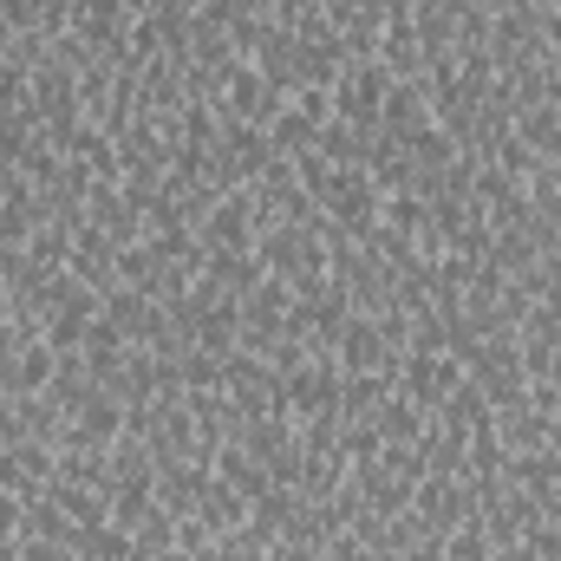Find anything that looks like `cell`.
I'll return each mask as SVG.
<instances>
[{
    "instance_id": "6da1fadb",
    "label": "cell",
    "mask_w": 561,
    "mask_h": 561,
    "mask_svg": "<svg viewBox=\"0 0 561 561\" xmlns=\"http://www.w3.org/2000/svg\"><path fill=\"white\" fill-rule=\"evenodd\" d=\"M255 236H262V209H255V190H249V183H242V190H222V196L196 216L203 255H242V249H255Z\"/></svg>"
},
{
    "instance_id": "7a4b0ae2",
    "label": "cell",
    "mask_w": 561,
    "mask_h": 561,
    "mask_svg": "<svg viewBox=\"0 0 561 561\" xmlns=\"http://www.w3.org/2000/svg\"><path fill=\"white\" fill-rule=\"evenodd\" d=\"M340 359L333 353H307L294 373H280V419L307 424L320 419V412H340Z\"/></svg>"
},
{
    "instance_id": "3957f363",
    "label": "cell",
    "mask_w": 561,
    "mask_h": 561,
    "mask_svg": "<svg viewBox=\"0 0 561 561\" xmlns=\"http://www.w3.org/2000/svg\"><path fill=\"white\" fill-rule=\"evenodd\" d=\"M386 92H392V72H386V59H346V66L333 72V118L379 131Z\"/></svg>"
},
{
    "instance_id": "277c9868",
    "label": "cell",
    "mask_w": 561,
    "mask_h": 561,
    "mask_svg": "<svg viewBox=\"0 0 561 561\" xmlns=\"http://www.w3.org/2000/svg\"><path fill=\"white\" fill-rule=\"evenodd\" d=\"M463 379H470V373H463V359H457V353H405V359H399V386H392V392H405L424 419H431V412H444V405H450V392H457Z\"/></svg>"
},
{
    "instance_id": "5b68a950",
    "label": "cell",
    "mask_w": 561,
    "mask_h": 561,
    "mask_svg": "<svg viewBox=\"0 0 561 561\" xmlns=\"http://www.w3.org/2000/svg\"><path fill=\"white\" fill-rule=\"evenodd\" d=\"M280 105L275 79L255 66V59H229L222 66V92H216V112L222 118H236V125H268Z\"/></svg>"
},
{
    "instance_id": "8992f818",
    "label": "cell",
    "mask_w": 561,
    "mask_h": 561,
    "mask_svg": "<svg viewBox=\"0 0 561 561\" xmlns=\"http://www.w3.org/2000/svg\"><path fill=\"white\" fill-rule=\"evenodd\" d=\"M412 516H419V529L431 536V542H444L463 516H477L470 477H437V470H424L419 490H412Z\"/></svg>"
},
{
    "instance_id": "52a82bcc",
    "label": "cell",
    "mask_w": 561,
    "mask_h": 561,
    "mask_svg": "<svg viewBox=\"0 0 561 561\" xmlns=\"http://www.w3.org/2000/svg\"><path fill=\"white\" fill-rule=\"evenodd\" d=\"M53 477H59V450L53 444H39V437H0V490L7 496L33 503V496L53 490Z\"/></svg>"
},
{
    "instance_id": "ba28073f",
    "label": "cell",
    "mask_w": 561,
    "mask_h": 561,
    "mask_svg": "<svg viewBox=\"0 0 561 561\" xmlns=\"http://www.w3.org/2000/svg\"><path fill=\"white\" fill-rule=\"evenodd\" d=\"M53 373H59V353L33 333V340H20V353L0 366V392H7V399H33V392L53 386Z\"/></svg>"
},
{
    "instance_id": "9c48e42d",
    "label": "cell",
    "mask_w": 561,
    "mask_h": 561,
    "mask_svg": "<svg viewBox=\"0 0 561 561\" xmlns=\"http://www.w3.org/2000/svg\"><path fill=\"white\" fill-rule=\"evenodd\" d=\"M424 125H437V105H431V92H424V79H392V92H386V112H379V131L386 138H412Z\"/></svg>"
},
{
    "instance_id": "30bf717a",
    "label": "cell",
    "mask_w": 561,
    "mask_h": 561,
    "mask_svg": "<svg viewBox=\"0 0 561 561\" xmlns=\"http://www.w3.org/2000/svg\"><path fill=\"white\" fill-rule=\"evenodd\" d=\"M249 510H255V503H249L236 483H222V477L209 470V483H203V503H196V523H203V529L222 542V536H236V529L249 523Z\"/></svg>"
},
{
    "instance_id": "8fae6325",
    "label": "cell",
    "mask_w": 561,
    "mask_h": 561,
    "mask_svg": "<svg viewBox=\"0 0 561 561\" xmlns=\"http://www.w3.org/2000/svg\"><path fill=\"white\" fill-rule=\"evenodd\" d=\"M392 399V373H346L340 379V419H373L379 405Z\"/></svg>"
},
{
    "instance_id": "7c38bea8",
    "label": "cell",
    "mask_w": 561,
    "mask_h": 561,
    "mask_svg": "<svg viewBox=\"0 0 561 561\" xmlns=\"http://www.w3.org/2000/svg\"><path fill=\"white\" fill-rule=\"evenodd\" d=\"M366 424L379 431V444H419L424 412L412 405V399H405V392H392V399H386V405H379V412H373Z\"/></svg>"
},
{
    "instance_id": "4fadbf2b",
    "label": "cell",
    "mask_w": 561,
    "mask_h": 561,
    "mask_svg": "<svg viewBox=\"0 0 561 561\" xmlns=\"http://www.w3.org/2000/svg\"><path fill=\"white\" fill-rule=\"evenodd\" d=\"M516 138L529 144L542 163H556L561 157V112L556 105H529V112H516Z\"/></svg>"
},
{
    "instance_id": "5bb4252c",
    "label": "cell",
    "mask_w": 561,
    "mask_h": 561,
    "mask_svg": "<svg viewBox=\"0 0 561 561\" xmlns=\"http://www.w3.org/2000/svg\"><path fill=\"white\" fill-rule=\"evenodd\" d=\"M379 561H437V549H392V556H379Z\"/></svg>"
},
{
    "instance_id": "9a60e30c",
    "label": "cell",
    "mask_w": 561,
    "mask_h": 561,
    "mask_svg": "<svg viewBox=\"0 0 561 561\" xmlns=\"http://www.w3.org/2000/svg\"><path fill=\"white\" fill-rule=\"evenodd\" d=\"M536 7H542V13H561V0H536Z\"/></svg>"
}]
</instances>
